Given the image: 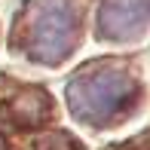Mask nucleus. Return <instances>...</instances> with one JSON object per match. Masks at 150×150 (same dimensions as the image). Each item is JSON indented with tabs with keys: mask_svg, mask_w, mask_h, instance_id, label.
<instances>
[{
	"mask_svg": "<svg viewBox=\"0 0 150 150\" xmlns=\"http://www.w3.org/2000/svg\"><path fill=\"white\" fill-rule=\"evenodd\" d=\"M129 95H132V77L122 67H113V64L89 67L77 80H71V86H67L74 117L95 122V126L117 117L126 107Z\"/></svg>",
	"mask_w": 150,
	"mask_h": 150,
	"instance_id": "1",
	"label": "nucleus"
},
{
	"mask_svg": "<svg viewBox=\"0 0 150 150\" xmlns=\"http://www.w3.org/2000/svg\"><path fill=\"white\" fill-rule=\"evenodd\" d=\"M25 46L40 61H61L71 52L74 12L67 0H34L28 3Z\"/></svg>",
	"mask_w": 150,
	"mask_h": 150,
	"instance_id": "2",
	"label": "nucleus"
},
{
	"mask_svg": "<svg viewBox=\"0 0 150 150\" xmlns=\"http://www.w3.org/2000/svg\"><path fill=\"white\" fill-rule=\"evenodd\" d=\"M150 18V0H104L101 6V31L107 37H132Z\"/></svg>",
	"mask_w": 150,
	"mask_h": 150,
	"instance_id": "3",
	"label": "nucleus"
}]
</instances>
